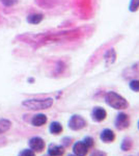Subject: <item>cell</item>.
I'll list each match as a JSON object with an SVG mask.
<instances>
[{"label":"cell","instance_id":"obj_1","mask_svg":"<svg viewBox=\"0 0 139 156\" xmlns=\"http://www.w3.org/2000/svg\"><path fill=\"white\" fill-rule=\"evenodd\" d=\"M22 105L30 110H42L50 108L53 105L52 98L46 99H28L22 102Z\"/></svg>","mask_w":139,"mask_h":156},{"label":"cell","instance_id":"obj_2","mask_svg":"<svg viewBox=\"0 0 139 156\" xmlns=\"http://www.w3.org/2000/svg\"><path fill=\"white\" fill-rule=\"evenodd\" d=\"M105 101L114 109H125L129 106L127 100L115 92H108L105 96Z\"/></svg>","mask_w":139,"mask_h":156},{"label":"cell","instance_id":"obj_3","mask_svg":"<svg viewBox=\"0 0 139 156\" xmlns=\"http://www.w3.org/2000/svg\"><path fill=\"white\" fill-rule=\"evenodd\" d=\"M69 128L74 131H77V130H81L83 129L85 126H86V121H85L81 115H74L71 117V119L69 120Z\"/></svg>","mask_w":139,"mask_h":156},{"label":"cell","instance_id":"obj_4","mask_svg":"<svg viewBox=\"0 0 139 156\" xmlns=\"http://www.w3.org/2000/svg\"><path fill=\"white\" fill-rule=\"evenodd\" d=\"M130 126V118L125 112H120L116 115L115 119V127L118 130H125Z\"/></svg>","mask_w":139,"mask_h":156},{"label":"cell","instance_id":"obj_5","mask_svg":"<svg viewBox=\"0 0 139 156\" xmlns=\"http://www.w3.org/2000/svg\"><path fill=\"white\" fill-rule=\"evenodd\" d=\"M45 144L44 140L42 137L39 136H34L32 138H30L29 140V147L31 150H33L34 152H42L43 150L45 149Z\"/></svg>","mask_w":139,"mask_h":156},{"label":"cell","instance_id":"obj_6","mask_svg":"<svg viewBox=\"0 0 139 156\" xmlns=\"http://www.w3.org/2000/svg\"><path fill=\"white\" fill-rule=\"evenodd\" d=\"M73 152L75 156H86L88 153V148L82 140H79V142H76L73 146Z\"/></svg>","mask_w":139,"mask_h":156},{"label":"cell","instance_id":"obj_7","mask_svg":"<svg viewBox=\"0 0 139 156\" xmlns=\"http://www.w3.org/2000/svg\"><path fill=\"white\" fill-rule=\"evenodd\" d=\"M92 120L96 121V122H102V121H104L106 119V117H107V112H106V110L104 108L102 107H95L92 109Z\"/></svg>","mask_w":139,"mask_h":156},{"label":"cell","instance_id":"obj_8","mask_svg":"<svg viewBox=\"0 0 139 156\" xmlns=\"http://www.w3.org/2000/svg\"><path fill=\"white\" fill-rule=\"evenodd\" d=\"M100 138L103 143L109 144V143L114 142L115 140V133L111 129H104L100 134Z\"/></svg>","mask_w":139,"mask_h":156},{"label":"cell","instance_id":"obj_9","mask_svg":"<svg viewBox=\"0 0 139 156\" xmlns=\"http://www.w3.org/2000/svg\"><path fill=\"white\" fill-rule=\"evenodd\" d=\"M48 154H49V156H62L64 154V147L51 144L48 148Z\"/></svg>","mask_w":139,"mask_h":156},{"label":"cell","instance_id":"obj_10","mask_svg":"<svg viewBox=\"0 0 139 156\" xmlns=\"http://www.w3.org/2000/svg\"><path fill=\"white\" fill-rule=\"evenodd\" d=\"M47 115L44 114H37L33 115L31 120V124L35 127H41L47 123Z\"/></svg>","mask_w":139,"mask_h":156},{"label":"cell","instance_id":"obj_11","mask_svg":"<svg viewBox=\"0 0 139 156\" xmlns=\"http://www.w3.org/2000/svg\"><path fill=\"white\" fill-rule=\"evenodd\" d=\"M49 130L52 134L57 135V134H59V133L62 132V126H61V124L58 123V122H52L51 124H50Z\"/></svg>","mask_w":139,"mask_h":156},{"label":"cell","instance_id":"obj_12","mask_svg":"<svg viewBox=\"0 0 139 156\" xmlns=\"http://www.w3.org/2000/svg\"><path fill=\"white\" fill-rule=\"evenodd\" d=\"M12 127V122L6 119H0V134L6 132Z\"/></svg>","mask_w":139,"mask_h":156},{"label":"cell","instance_id":"obj_13","mask_svg":"<svg viewBox=\"0 0 139 156\" xmlns=\"http://www.w3.org/2000/svg\"><path fill=\"white\" fill-rule=\"evenodd\" d=\"M133 146V142L130 137H125L122 142V145H120V149L123 151H130L132 149Z\"/></svg>","mask_w":139,"mask_h":156},{"label":"cell","instance_id":"obj_14","mask_svg":"<svg viewBox=\"0 0 139 156\" xmlns=\"http://www.w3.org/2000/svg\"><path fill=\"white\" fill-rule=\"evenodd\" d=\"M43 20V15L41 14H33V15H29L27 21L30 24H39Z\"/></svg>","mask_w":139,"mask_h":156},{"label":"cell","instance_id":"obj_15","mask_svg":"<svg viewBox=\"0 0 139 156\" xmlns=\"http://www.w3.org/2000/svg\"><path fill=\"white\" fill-rule=\"evenodd\" d=\"M130 89L134 90V92H139V80L138 79H134L132 81H130L129 83Z\"/></svg>","mask_w":139,"mask_h":156},{"label":"cell","instance_id":"obj_16","mask_svg":"<svg viewBox=\"0 0 139 156\" xmlns=\"http://www.w3.org/2000/svg\"><path fill=\"white\" fill-rule=\"evenodd\" d=\"M82 142L87 146L88 149H89V148H92L93 145H95V140H93V138L92 136H85Z\"/></svg>","mask_w":139,"mask_h":156},{"label":"cell","instance_id":"obj_17","mask_svg":"<svg viewBox=\"0 0 139 156\" xmlns=\"http://www.w3.org/2000/svg\"><path fill=\"white\" fill-rule=\"evenodd\" d=\"M131 12H136L139 9V0H131L130 6H129Z\"/></svg>","mask_w":139,"mask_h":156},{"label":"cell","instance_id":"obj_18","mask_svg":"<svg viewBox=\"0 0 139 156\" xmlns=\"http://www.w3.org/2000/svg\"><path fill=\"white\" fill-rule=\"evenodd\" d=\"M18 156H35V153L31 149H24L19 153Z\"/></svg>","mask_w":139,"mask_h":156},{"label":"cell","instance_id":"obj_19","mask_svg":"<svg viewBox=\"0 0 139 156\" xmlns=\"http://www.w3.org/2000/svg\"><path fill=\"white\" fill-rule=\"evenodd\" d=\"M61 143H62V146H64V147H69V146L72 144V138L71 137H64L61 140Z\"/></svg>","mask_w":139,"mask_h":156},{"label":"cell","instance_id":"obj_20","mask_svg":"<svg viewBox=\"0 0 139 156\" xmlns=\"http://www.w3.org/2000/svg\"><path fill=\"white\" fill-rule=\"evenodd\" d=\"M1 2L5 6H12L17 2V0H1Z\"/></svg>","mask_w":139,"mask_h":156},{"label":"cell","instance_id":"obj_21","mask_svg":"<svg viewBox=\"0 0 139 156\" xmlns=\"http://www.w3.org/2000/svg\"><path fill=\"white\" fill-rule=\"evenodd\" d=\"M92 156H106V153H105V152H102V151L95 150V151L92 152Z\"/></svg>","mask_w":139,"mask_h":156},{"label":"cell","instance_id":"obj_22","mask_svg":"<svg viewBox=\"0 0 139 156\" xmlns=\"http://www.w3.org/2000/svg\"><path fill=\"white\" fill-rule=\"evenodd\" d=\"M68 156H75V155H73V154H70V155H68Z\"/></svg>","mask_w":139,"mask_h":156},{"label":"cell","instance_id":"obj_23","mask_svg":"<svg viewBox=\"0 0 139 156\" xmlns=\"http://www.w3.org/2000/svg\"><path fill=\"white\" fill-rule=\"evenodd\" d=\"M138 129H139V121H138Z\"/></svg>","mask_w":139,"mask_h":156}]
</instances>
